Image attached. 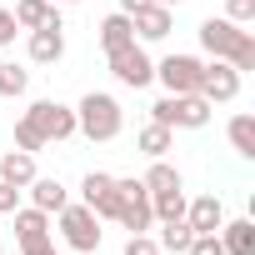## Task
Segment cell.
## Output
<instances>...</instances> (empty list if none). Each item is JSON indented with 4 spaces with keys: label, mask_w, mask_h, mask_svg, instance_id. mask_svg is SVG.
Wrapping results in <instances>:
<instances>
[{
    "label": "cell",
    "mask_w": 255,
    "mask_h": 255,
    "mask_svg": "<svg viewBox=\"0 0 255 255\" xmlns=\"http://www.w3.org/2000/svg\"><path fill=\"white\" fill-rule=\"evenodd\" d=\"M195 35H200V50L210 60H230L240 75L255 70V35H250V25H235L225 15H210V20H200Z\"/></svg>",
    "instance_id": "1"
},
{
    "label": "cell",
    "mask_w": 255,
    "mask_h": 255,
    "mask_svg": "<svg viewBox=\"0 0 255 255\" xmlns=\"http://www.w3.org/2000/svg\"><path fill=\"white\" fill-rule=\"evenodd\" d=\"M125 130V110H120V100L115 95H105V90H90L80 105H75V135H85V140H115Z\"/></svg>",
    "instance_id": "2"
},
{
    "label": "cell",
    "mask_w": 255,
    "mask_h": 255,
    "mask_svg": "<svg viewBox=\"0 0 255 255\" xmlns=\"http://www.w3.org/2000/svg\"><path fill=\"white\" fill-rule=\"evenodd\" d=\"M210 100L205 95H160L150 105V120L155 125H170V130H205L210 125Z\"/></svg>",
    "instance_id": "3"
},
{
    "label": "cell",
    "mask_w": 255,
    "mask_h": 255,
    "mask_svg": "<svg viewBox=\"0 0 255 255\" xmlns=\"http://www.w3.org/2000/svg\"><path fill=\"white\" fill-rule=\"evenodd\" d=\"M55 235L70 245V250H80V255H95L100 250V215L80 200V205H65V210H55Z\"/></svg>",
    "instance_id": "4"
},
{
    "label": "cell",
    "mask_w": 255,
    "mask_h": 255,
    "mask_svg": "<svg viewBox=\"0 0 255 255\" xmlns=\"http://www.w3.org/2000/svg\"><path fill=\"white\" fill-rule=\"evenodd\" d=\"M105 60H110V75H115L125 90H145V85L155 80V60L145 55V45H140V40L120 45V50H110Z\"/></svg>",
    "instance_id": "5"
},
{
    "label": "cell",
    "mask_w": 255,
    "mask_h": 255,
    "mask_svg": "<svg viewBox=\"0 0 255 255\" xmlns=\"http://www.w3.org/2000/svg\"><path fill=\"white\" fill-rule=\"evenodd\" d=\"M115 195H120L115 220L130 230V235H145V230L155 225V215H150V190H145L140 180H115Z\"/></svg>",
    "instance_id": "6"
},
{
    "label": "cell",
    "mask_w": 255,
    "mask_h": 255,
    "mask_svg": "<svg viewBox=\"0 0 255 255\" xmlns=\"http://www.w3.org/2000/svg\"><path fill=\"white\" fill-rule=\"evenodd\" d=\"M200 70H205V60L200 55H165L160 65H155V80L165 85V95H200Z\"/></svg>",
    "instance_id": "7"
},
{
    "label": "cell",
    "mask_w": 255,
    "mask_h": 255,
    "mask_svg": "<svg viewBox=\"0 0 255 255\" xmlns=\"http://www.w3.org/2000/svg\"><path fill=\"white\" fill-rule=\"evenodd\" d=\"M25 120L40 130V140H45V145H60V140H70V135H75V110H70V105H60V100H35V105L25 110Z\"/></svg>",
    "instance_id": "8"
},
{
    "label": "cell",
    "mask_w": 255,
    "mask_h": 255,
    "mask_svg": "<svg viewBox=\"0 0 255 255\" xmlns=\"http://www.w3.org/2000/svg\"><path fill=\"white\" fill-rule=\"evenodd\" d=\"M200 95H205L210 105L235 100V95H240V70H235L230 60H205V70H200Z\"/></svg>",
    "instance_id": "9"
},
{
    "label": "cell",
    "mask_w": 255,
    "mask_h": 255,
    "mask_svg": "<svg viewBox=\"0 0 255 255\" xmlns=\"http://www.w3.org/2000/svg\"><path fill=\"white\" fill-rule=\"evenodd\" d=\"M130 25H135V40H140V45H155V40H165V35L175 30V15H170V5L150 0V5H140V10L130 15Z\"/></svg>",
    "instance_id": "10"
},
{
    "label": "cell",
    "mask_w": 255,
    "mask_h": 255,
    "mask_svg": "<svg viewBox=\"0 0 255 255\" xmlns=\"http://www.w3.org/2000/svg\"><path fill=\"white\" fill-rule=\"evenodd\" d=\"M80 200L100 215V220H115V205H120V195H115V175H105V170H90L85 180H80Z\"/></svg>",
    "instance_id": "11"
},
{
    "label": "cell",
    "mask_w": 255,
    "mask_h": 255,
    "mask_svg": "<svg viewBox=\"0 0 255 255\" xmlns=\"http://www.w3.org/2000/svg\"><path fill=\"white\" fill-rule=\"evenodd\" d=\"M25 50H30L35 65H55V60L65 55V20L55 15V20H45L40 30H30V45H25Z\"/></svg>",
    "instance_id": "12"
},
{
    "label": "cell",
    "mask_w": 255,
    "mask_h": 255,
    "mask_svg": "<svg viewBox=\"0 0 255 255\" xmlns=\"http://www.w3.org/2000/svg\"><path fill=\"white\" fill-rule=\"evenodd\" d=\"M220 220H225L220 195H195V200H185V225H190L195 235H215Z\"/></svg>",
    "instance_id": "13"
},
{
    "label": "cell",
    "mask_w": 255,
    "mask_h": 255,
    "mask_svg": "<svg viewBox=\"0 0 255 255\" xmlns=\"http://www.w3.org/2000/svg\"><path fill=\"white\" fill-rule=\"evenodd\" d=\"M40 240H50V215L35 210V205H20V210H15V245L30 250V245H40Z\"/></svg>",
    "instance_id": "14"
},
{
    "label": "cell",
    "mask_w": 255,
    "mask_h": 255,
    "mask_svg": "<svg viewBox=\"0 0 255 255\" xmlns=\"http://www.w3.org/2000/svg\"><path fill=\"white\" fill-rule=\"evenodd\" d=\"M220 245L225 255H255V220L250 215H235V220H220Z\"/></svg>",
    "instance_id": "15"
},
{
    "label": "cell",
    "mask_w": 255,
    "mask_h": 255,
    "mask_svg": "<svg viewBox=\"0 0 255 255\" xmlns=\"http://www.w3.org/2000/svg\"><path fill=\"white\" fill-rule=\"evenodd\" d=\"M25 190H30V205H35V210H45V215H55V210H65V205H70V190H65L55 175H35Z\"/></svg>",
    "instance_id": "16"
},
{
    "label": "cell",
    "mask_w": 255,
    "mask_h": 255,
    "mask_svg": "<svg viewBox=\"0 0 255 255\" xmlns=\"http://www.w3.org/2000/svg\"><path fill=\"white\" fill-rule=\"evenodd\" d=\"M135 150L140 155H150V160H165L170 150H175V130H170V125H140V135H135Z\"/></svg>",
    "instance_id": "17"
},
{
    "label": "cell",
    "mask_w": 255,
    "mask_h": 255,
    "mask_svg": "<svg viewBox=\"0 0 255 255\" xmlns=\"http://www.w3.org/2000/svg\"><path fill=\"white\" fill-rule=\"evenodd\" d=\"M35 175H40L35 170V155H25V150H5V155H0V180H5V185L25 190Z\"/></svg>",
    "instance_id": "18"
},
{
    "label": "cell",
    "mask_w": 255,
    "mask_h": 255,
    "mask_svg": "<svg viewBox=\"0 0 255 255\" xmlns=\"http://www.w3.org/2000/svg\"><path fill=\"white\" fill-rule=\"evenodd\" d=\"M225 135H230V150L240 155V160H255V115H230V125H225Z\"/></svg>",
    "instance_id": "19"
},
{
    "label": "cell",
    "mask_w": 255,
    "mask_h": 255,
    "mask_svg": "<svg viewBox=\"0 0 255 255\" xmlns=\"http://www.w3.org/2000/svg\"><path fill=\"white\" fill-rule=\"evenodd\" d=\"M140 185H145L150 195H165V190H185V175H180L170 160H150V170L140 175Z\"/></svg>",
    "instance_id": "20"
},
{
    "label": "cell",
    "mask_w": 255,
    "mask_h": 255,
    "mask_svg": "<svg viewBox=\"0 0 255 255\" xmlns=\"http://www.w3.org/2000/svg\"><path fill=\"white\" fill-rule=\"evenodd\" d=\"M10 15H15L20 30H40L45 20L60 15V5H50V0H15V10H10Z\"/></svg>",
    "instance_id": "21"
},
{
    "label": "cell",
    "mask_w": 255,
    "mask_h": 255,
    "mask_svg": "<svg viewBox=\"0 0 255 255\" xmlns=\"http://www.w3.org/2000/svg\"><path fill=\"white\" fill-rule=\"evenodd\" d=\"M130 40H135V25H130V15H125V10H115V15L100 20V45H105V55L120 50V45H130Z\"/></svg>",
    "instance_id": "22"
},
{
    "label": "cell",
    "mask_w": 255,
    "mask_h": 255,
    "mask_svg": "<svg viewBox=\"0 0 255 255\" xmlns=\"http://www.w3.org/2000/svg\"><path fill=\"white\" fill-rule=\"evenodd\" d=\"M190 240H195V230H190L185 220H165V225H160V235H155L160 255H185V250H190Z\"/></svg>",
    "instance_id": "23"
},
{
    "label": "cell",
    "mask_w": 255,
    "mask_h": 255,
    "mask_svg": "<svg viewBox=\"0 0 255 255\" xmlns=\"http://www.w3.org/2000/svg\"><path fill=\"white\" fill-rule=\"evenodd\" d=\"M150 215H155V225H165V220H185V190L150 195Z\"/></svg>",
    "instance_id": "24"
},
{
    "label": "cell",
    "mask_w": 255,
    "mask_h": 255,
    "mask_svg": "<svg viewBox=\"0 0 255 255\" xmlns=\"http://www.w3.org/2000/svg\"><path fill=\"white\" fill-rule=\"evenodd\" d=\"M25 85H30V70H25V65L0 60V95H5V100H20V95H25Z\"/></svg>",
    "instance_id": "25"
},
{
    "label": "cell",
    "mask_w": 255,
    "mask_h": 255,
    "mask_svg": "<svg viewBox=\"0 0 255 255\" xmlns=\"http://www.w3.org/2000/svg\"><path fill=\"white\" fill-rule=\"evenodd\" d=\"M15 150H25V155H40V150H45V140H40V130H35V125H30L25 115L15 120Z\"/></svg>",
    "instance_id": "26"
},
{
    "label": "cell",
    "mask_w": 255,
    "mask_h": 255,
    "mask_svg": "<svg viewBox=\"0 0 255 255\" xmlns=\"http://www.w3.org/2000/svg\"><path fill=\"white\" fill-rule=\"evenodd\" d=\"M225 20L250 25V20H255V0H225Z\"/></svg>",
    "instance_id": "27"
},
{
    "label": "cell",
    "mask_w": 255,
    "mask_h": 255,
    "mask_svg": "<svg viewBox=\"0 0 255 255\" xmlns=\"http://www.w3.org/2000/svg\"><path fill=\"white\" fill-rule=\"evenodd\" d=\"M120 255H160V245H155V235L145 230V235H130V240H125Z\"/></svg>",
    "instance_id": "28"
},
{
    "label": "cell",
    "mask_w": 255,
    "mask_h": 255,
    "mask_svg": "<svg viewBox=\"0 0 255 255\" xmlns=\"http://www.w3.org/2000/svg\"><path fill=\"white\" fill-rule=\"evenodd\" d=\"M185 255H225V245H220V235H195Z\"/></svg>",
    "instance_id": "29"
},
{
    "label": "cell",
    "mask_w": 255,
    "mask_h": 255,
    "mask_svg": "<svg viewBox=\"0 0 255 255\" xmlns=\"http://www.w3.org/2000/svg\"><path fill=\"white\" fill-rule=\"evenodd\" d=\"M15 35H20V25H15V15H10L5 5H0V50H5V45H15Z\"/></svg>",
    "instance_id": "30"
},
{
    "label": "cell",
    "mask_w": 255,
    "mask_h": 255,
    "mask_svg": "<svg viewBox=\"0 0 255 255\" xmlns=\"http://www.w3.org/2000/svg\"><path fill=\"white\" fill-rule=\"evenodd\" d=\"M15 210H20V190L0 180V215H15Z\"/></svg>",
    "instance_id": "31"
},
{
    "label": "cell",
    "mask_w": 255,
    "mask_h": 255,
    "mask_svg": "<svg viewBox=\"0 0 255 255\" xmlns=\"http://www.w3.org/2000/svg\"><path fill=\"white\" fill-rule=\"evenodd\" d=\"M20 255H55V245H50V240H40V245H30V250H20Z\"/></svg>",
    "instance_id": "32"
},
{
    "label": "cell",
    "mask_w": 255,
    "mask_h": 255,
    "mask_svg": "<svg viewBox=\"0 0 255 255\" xmlns=\"http://www.w3.org/2000/svg\"><path fill=\"white\" fill-rule=\"evenodd\" d=\"M140 5H150V0H120V10H125V15H135Z\"/></svg>",
    "instance_id": "33"
},
{
    "label": "cell",
    "mask_w": 255,
    "mask_h": 255,
    "mask_svg": "<svg viewBox=\"0 0 255 255\" xmlns=\"http://www.w3.org/2000/svg\"><path fill=\"white\" fill-rule=\"evenodd\" d=\"M160 5H185V0H160Z\"/></svg>",
    "instance_id": "34"
},
{
    "label": "cell",
    "mask_w": 255,
    "mask_h": 255,
    "mask_svg": "<svg viewBox=\"0 0 255 255\" xmlns=\"http://www.w3.org/2000/svg\"><path fill=\"white\" fill-rule=\"evenodd\" d=\"M50 5H75V0H50Z\"/></svg>",
    "instance_id": "35"
},
{
    "label": "cell",
    "mask_w": 255,
    "mask_h": 255,
    "mask_svg": "<svg viewBox=\"0 0 255 255\" xmlns=\"http://www.w3.org/2000/svg\"><path fill=\"white\" fill-rule=\"evenodd\" d=\"M0 255H5V245H0Z\"/></svg>",
    "instance_id": "36"
},
{
    "label": "cell",
    "mask_w": 255,
    "mask_h": 255,
    "mask_svg": "<svg viewBox=\"0 0 255 255\" xmlns=\"http://www.w3.org/2000/svg\"><path fill=\"white\" fill-rule=\"evenodd\" d=\"M70 255H80V250H70Z\"/></svg>",
    "instance_id": "37"
}]
</instances>
